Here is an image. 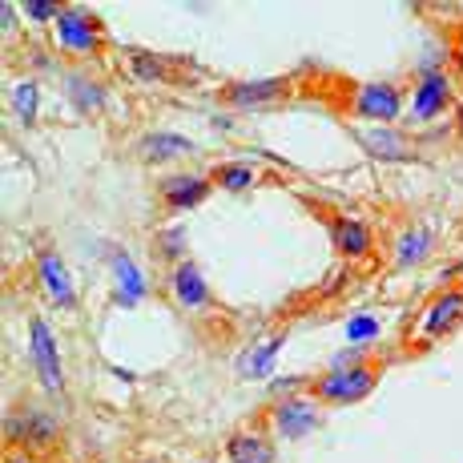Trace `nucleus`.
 Here are the masks:
<instances>
[{
    "label": "nucleus",
    "instance_id": "nucleus-13",
    "mask_svg": "<svg viewBox=\"0 0 463 463\" xmlns=\"http://www.w3.org/2000/svg\"><path fill=\"white\" fill-rule=\"evenodd\" d=\"M33 274H37L44 298H49L52 307L57 310H77V287H73V279H69L65 258H61L57 250L41 246L37 258H33Z\"/></svg>",
    "mask_w": 463,
    "mask_h": 463
},
{
    "label": "nucleus",
    "instance_id": "nucleus-12",
    "mask_svg": "<svg viewBox=\"0 0 463 463\" xmlns=\"http://www.w3.org/2000/svg\"><path fill=\"white\" fill-rule=\"evenodd\" d=\"M210 174H165L157 182V206L165 213H190L210 198Z\"/></svg>",
    "mask_w": 463,
    "mask_h": 463
},
{
    "label": "nucleus",
    "instance_id": "nucleus-21",
    "mask_svg": "<svg viewBox=\"0 0 463 463\" xmlns=\"http://www.w3.org/2000/svg\"><path fill=\"white\" fill-rule=\"evenodd\" d=\"M359 141H363V149H367L371 157H383V162H411L415 157V146H411L407 133L379 129V133H359Z\"/></svg>",
    "mask_w": 463,
    "mask_h": 463
},
{
    "label": "nucleus",
    "instance_id": "nucleus-28",
    "mask_svg": "<svg viewBox=\"0 0 463 463\" xmlns=\"http://www.w3.org/2000/svg\"><path fill=\"white\" fill-rule=\"evenodd\" d=\"M5 463H41V459L29 456V451H21V448H5Z\"/></svg>",
    "mask_w": 463,
    "mask_h": 463
},
{
    "label": "nucleus",
    "instance_id": "nucleus-27",
    "mask_svg": "<svg viewBox=\"0 0 463 463\" xmlns=\"http://www.w3.org/2000/svg\"><path fill=\"white\" fill-rule=\"evenodd\" d=\"M451 77H456V85L463 89V24L451 29Z\"/></svg>",
    "mask_w": 463,
    "mask_h": 463
},
{
    "label": "nucleus",
    "instance_id": "nucleus-1",
    "mask_svg": "<svg viewBox=\"0 0 463 463\" xmlns=\"http://www.w3.org/2000/svg\"><path fill=\"white\" fill-rule=\"evenodd\" d=\"M459 326H463V282H451V287L435 290V295L420 307L415 323L407 326L403 351L423 354V351H431V346H439L443 338H451Z\"/></svg>",
    "mask_w": 463,
    "mask_h": 463
},
{
    "label": "nucleus",
    "instance_id": "nucleus-24",
    "mask_svg": "<svg viewBox=\"0 0 463 463\" xmlns=\"http://www.w3.org/2000/svg\"><path fill=\"white\" fill-rule=\"evenodd\" d=\"M61 8L65 5H57V0H24V5H16V13L29 24H57Z\"/></svg>",
    "mask_w": 463,
    "mask_h": 463
},
{
    "label": "nucleus",
    "instance_id": "nucleus-7",
    "mask_svg": "<svg viewBox=\"0 0 463 463\" xmlns=\"http://www.w3.org/2000/svg\"><path fill=\"white\" fill-rule=\"evenodd\" d=\"M29 359L37 367V379L49 395H65V363H61V346L52 326L41 315H29Z\"/></svg>",
    "mask_w": 463,
    "mask_h": 463
},
{
    "label": "nucleus",
    "instance_id": "nucleus-14",
    "mask_svg": "<svg viewBox=\"0 0 463 463\" xmlns=\"http://www.w3.org/2000/svg\"><path fill=\"white\" fill-rule=\"evenodd\" d=\"M129 149L141 165H169V162H185V157L198 154V141L182 137V133H169V129H149Z\"/></svg>",
    "mask_w": 463,
    "mask_h": 463
},
{
    "label": "nucleus",
    "instance_id": "nucleus-23",
    "mask_svg": "<svg viewBox=\"0 0 463 463\" xmlns=\"http://www.w3.org/2000/svg\"><path fill=\"white\" fill-rule=\"evenodd\" d=\"M8 105H13V113L24 121V126H33V121H37V109H41V85L33 81V77H21V81L8 89Z\"/></svg>",
    "mask_w": 463,
    "mask_h": 463
},
{
    "label": "nucleus",
    "instance_id": "nucleus-5",
    "mask_svg": "<svg viewBox=\"0 0 463 463\" xmlns=\"http://www.w3.org/2000/svg\"><path fill=\"white\" fill-rule=\"evenodd\" d=\"M266 427L274 431V439H307V435H315L318 427L326 420V407L318 403L310 391H295V395H279L270 407L262 411Z\"/></svg>",
    "mask_w": 463,
    "mask_h": 463
},
{
    "label": "nucleus",
    "instance_id": "nucleus-8",
    "mask_svg": "<svg viewBox=\"0 0 463 463\" xmlns=\"http://www.w3.org/2000/svg\"><path fill=\"white\" fill-rule=\"evenodd\" d=\"M8 448H21L29 456L52 451L61 443V423L44 407H24L21 415H8Z\"/></svg>",
    "mask_w": 463,
    "mask_h": 463
},
{
    "label": "nucleus",
    "instance_id": "nucleus-15",
    "mask_svg": "<svg viewBox=\"0 0 463 463\" xmlns=\"http://www.w3.org/2000/svg\"><path fill=\"white\" fill-rule=\"evenodd\" d=\"M61 81H65V97L69 105H73L81 118H97V113L105 109V101H109V89L97 73H89V65H73L61 73Z\"/></svg>",
    "mask_w": 463,
    "mask_h": 463
},
{
    "label": "nucleus",
    "instance_id": "nucleus-22",
    "mask_svg": "<svg viewBox=\"0 0 463 463\" xmlns=\"http://www.w3.org/2000/svg\"><path fill=\"white\" fill-rule=\"evenodd\" d=\"M210 182L218 185V190H226V194H246V190H254V185L262 182V174H258L250 162H218L210 169Z\"/></svg>",
    "mask_w": 463,
    "mask_h": 463
},
{
    "label": "nucleus",
    "instance_id": "nucleus-18",
    "mask_svg": "<svg viewBox=\"0 0 463 463\" xmlns=\"http://www.w3.org/2000/svg\"><path fill=\"white\" fill-rule=\"evenodd\" d=\"M391 254H395V270H411V266L427 262L435 254V230L423 226V222H411V226H403L395 234Z\"/></svg>",
    "mask_w": 463,
    "mask_h": 463
},
{
    "label": "nucleus",
    "instance_id": "nucleus-20",
    "mask_svg": "<svg viewBox=\"0 0 463 463\" xmlns=\"http://www.w3.org/2000/svg\"><path fill=\"white\" fill-rule=\"evenodd\" d=\"M282 346H287V331L266 335L262 343H250V351L238 354L234 371H238L242 379H266V375H270V367H274V359H279Z\"/></svg>",
    "mask_w": 463,
    "mask_h": 463
},
{
    "label": "nucleus",
    "instance_id": "nucleus-16",
    "mask_svg": "<svg viewBox=\"0 0 463 463\" xmlns=\"http://www.w3.org/2000/svg\"><path fill=\"white\" fill-rule=\"evenodd\" d=\"M274 431L262 423H246L238 431H230L226 439V463H274Z\"/></svg>",
    "mask_w": 463,
    "mask_h": 463
},
{
    "label": "nucleus",
    "instance_id": "nucleus-3",
    "mask_svg": "<svg viewBox=\"0 0 463 463\" xmlns=\"http://www.w3.org/2000/svg\"><path fill=\"white\" fill-rule=\"evenodd\" d=\"M52 44L61 49V57L89 65V61H101L109 49V29L97 13H89L81 5H65L52 24Z\"/></svg>",
    "mask_w": 463,
    "mask_h": 463
},
{
    "label": "nucleus",
    "instance_id": "nucleus-2",
    "mask_svg": "<svg viewBox=\"0 0 463 463\" xmlns=\"http://www.w3.org/2000/svg\"><path fill=\"white\" fill-rule=\"evenodd\" d=\"M383 371H387L383 359H351V363H338V367L323 371V375H315L307 383V391L323 407H351L375 395Z\"/></svg>",
    "mask_w": 463,
    "mask_h": 463
},
{
    "label": "nucleus",
    "instance_id": "nucleus-26",
    "mask_svg": "<svg viewBox=\"0 0 463 463\" xmlns=\"http://www.w3.org/2000/svg\"><path fill=\"white\" fill-rule=\"evenodd\" d=\"M375 335H379V323L367 318V315H359V318L346 323V343H367V338H375Z\"/></svg>",
    "mask_w": 463,
    "mask_h": 463
},
{
    "label": "nucleus",
    "instance_id": "nucleus-17",
    "mask_svg": "<svg viewBox=\"0 0 463 463\" xmlns=\"http://www.w3.org/2000/svg\"><path fill=\"white\" fill-rule=\"evenodd\" d=\"M185 61L165 57V52H149V49H126V73L137 85H177Z\"/></svg>",
    "mask_w": 463,
    "mask_h": 463
},
{
    "label": "nucleus",
    "instance_id": "nucleus-6",
    "mask_svg": "<svg viewBox=\"0 0 463 463\" xmlns=\"http://www.w3.org/2000/svg\"><path fill=\"white\" fill-rule=\"evenodd\" d=\"M346 113L367 126H399L407 113V93L395 81H354Z\"/></svg>",
    "mask_w": 463,
    "mask_h": 463
},
{
    "label": "nucleus",
    "instance_id": "nucleus-4",
    "mask_svg": "<svg viewBox=\"0 0 463 463\" xmlns=\"http://www.w3.org/2000/svg\"><path fill=\"white\" fill-rule=\"evenodd\" d=\"M459 85L451 73L443 69H423L411 85V97H407V113H403V126H427V121L443 118V113H456L459 109Z\"/></svg>",
    "mask_w": 463,
    "mask_h": 463
},
{
    "label": "nucleus",
    "instance_id": "nucleus-10",
    "mask_svg": "<svg viewBox=\"0 0 463 463\" xmlns=\"http://www.w3.org/2000/svg\"><path fill=\"white\" fill-rule=\"evenodd\" d=\"M165 290H169V298L177 302V310H185V315H206L213 307V290H210L206 274H202V266L190 262V258L165 270Z\"/></svg>",
    "mask_w": 463,
    "mask_h": 463
},
{
    "label": "nucleus",
    "instance_id": "nucleus-19",
    "mask_svg": "<svg viewBox=\"0 0 463 463\" xmlns=\"http://www.w3.org/2000/svg\"><path fill=\"white\" fill-rule=\"evenodd\" d=\"M109 270H113V282H118V302L121 307H137V302L149 295L146 274L137 270V262H133V254L126 250V246H113L109 250Z\"/></svg>",
    "mask_w": 463,
    "mask_h": 463
},
{
    "label": "nucleus",
    "instance_id": "nucleus-25",
    "mask_svg": "<svg viewBox=\"0 0 463 463\" xmlns=\"http://www.w3.org/2000/svg\"><path fill=\"white\" fill-rule=\"evenodd\" d=\"M185 230H169V234H157L154 238V246H157V254H165L169 258V266H177V262H185Z\"/></svg>",
    "mask_w": 463,
    "mask_h": 463
},
{
    "label": "nucleus",
    "instance_id": "nucleus-29",
    "mask_svg": "<svg viewBox=\"0 0 463 463\" xmlns=\"http://www.w3.org/2000/svg\"><path fill=\"white\" fill-rule=\"evenodd\" d=\"M456 133H459V141H463V105L456 109Z\"/></svg>",
    "mask_w": 463,
    "mask_h": 463
},
{
    "label": "nucleus",
    "instance_id": "nucleus-11",
    "mask_svg": "<svg viewBox=\"0 0 463 463\" xmlns=\"http://www.w3.org/2000/svg\"><path fill=\"white\" fill-rule=\"evenodd\" d=\"M326 222V238H331L335 254L346 258V262H363V258L375 254V234L363 218H351V213H323Z\"/></svg>",
    "mask_w": 463,
    "mask_h": 463
},
{
    "label": "nucleus",
    "instance_id": "nucleus-9",
    "mask_svg": "<svg viewBox=\"0 0 463 463\" xmlns=\"http://www.w3.org/2000/svg\"><path fill=\"white\" fill-rule=\"evenodd\" d=\"M290 77H254V81H226L218 89V105L226 109H266V105H279L282 97H290Z\"/></svg>",
    "mask_w": 463,
    "mask_h": 463
}]
</instances>
